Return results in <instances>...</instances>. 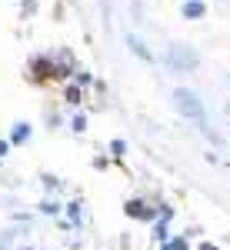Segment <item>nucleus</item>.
<instances>
[{"instance_id":"obj_7","label":"nucleus","mask_w":230,"mask_h":250,"mask_svg":"<svg viewBox=\"0 0 230 250\" xmlns=\"http://www.w3.org/2000/svg\"><path fill=\"white\" fill-rule=\"evenodd\" d=\"M60 207H63V204H57L54 197H47V200H40V207H37V210H40V213H47V217H57Z\"/></svg>"},{"instance_id":"obj_12","label":"nucleus","mask_w":230,"mask_h":250,"mask_svg":"<svg viewBox=\"0 0 230 250\" xmlns=\"http://www.w3.org/2000/svg\"><path fill=\"white\" fill-rule=\"evenodd\" d=\"M110 154H114V157H124V154H127V144H124V140H114V144H110Z\"/></svg>"},{"instance_id":"obj_14","label":"nucleus","mask_w":230,"mask_h":250,"mask_svg":"<svg viewBox=\"0 0 230 250\" xmlns=\"http://www.w3.org/2000/svg\"><path fill=\"white\" fill-rule=\"evenodd\" d=\"M130 47H134V50H137V54H140L144 60H150V54H147V47H144L140 40H134V37H130Z\"/></svg>"},{"instance_id":"obj_18","label":"nucleus","mask_w":230,"mask_h":250,"mask_svg":"<svg viewBox=\"0 0 230 250\" xmlns=\"http://www.w3.org/2000/svg\"><path fill=\"white\" fill-rule=\"evenodd\" d=\"M23 250H30V247H23Z\"/></svg>"},{"instance_id":"obj_13","label":"nucleus","mask_w":230,"mask_h":250,"mask_svg":"<svg viewBox=\"0 0 230 250\" xmlns=\"http://www.w3.org/2000/svg\"><path fill=\"white\" fill-rule=\"evenodd\" d=\"M40 180H43V187H47V190H57V187H60V180H57V177H50V173H43Z\"/></svg>"},{"instance_id":"obj_5","label":"nucleus","mask_w":230,"mask_h":250,"mask_svg":"<svg viewBox=\"0 0 230 250\" xmlns=\"http://www.w3.org/2000/svg\"><path fill=\"white\" fill-rule=\"evenodd\" d=\"M27 140H30V124H14L10 144H27Z\"/></svg>"},{"instance_id":"obj_16","label":"nucleus","mask_w":230,"mask_h":250,"mask_svg":"<svg viewBox=\"0 0 230 250\" xmlns=\"http://www.w3.org/2000/svg\"><path fill=\"white\" fill-rule=\"evenodd\" d=\"M200 250H220V247H217V244H210V240H204V244H200Z\"/></svg>"},{"instance_id":"obj_10","label":"nucleus","mask_w":230,"mask_h":250,"mask_svg":"<svg viewBox=\"0 0 230 250\" xmlns=\"http://www.w3.org/2000/svg\"><path fill=\"white\" fill-rule=\"evenodd\" d=\"M70 127H74L77 134H84V130H87V117H84V114H77L74 120H70Z\"/></svg>"},{"instance_id":"obj_3","label":"nucleus","mask_w":230,"mask_h":250,"mask_svg":"<svg viewBox=\"0 0 230 250\" xmlns=\"http://www.w3.org/2000/svg\"><path fill=\"white\" fill-rule=\"evenodd\" d=\"M124 213L134 217V220H157V217H160V210H157V207H147L144 200H127Z\"/></svg>"},{"instance_id":"obj_4","label":"nucleus","mask_w":230,"mask_h":250,"mask_svg":"<svg viewBox=\"0 0 230 250\" xmlns=\"http://www.w3.org/2000/svg\"><path fill=\"white\" fill-rule=\"evenodd\" d=\"M204 14H207V7H204L200 0H187V3H184V17L187 20H197V17H204Z\"/></svg>"},{"instance_id":"obj_15","label":"nucleus","mask_w":230,"mask_h":250,"mask_svg":"<svg viewBox=\"0 0 230 250\" xmlns=\"http://www.w3.org/2000/svg\"><path fill=\"white\" fill-rule=\"evenodd\" d=\"M67 100H70V104H80V90L70 87V90H67Z\"/></svg>"},{"instance_id":"obj_6","label":"nucleus","mask_w":230,"mask_h":250,"mask_svg":"<svg viewBox=\"0 0 230 250\" xmlns=\"http://www.w3.org/2000/svg\"><path fill=\"white\" fill-rule=\"evenodd\" d=\"M80 217H84V207H80V200H70V204H67V220H70L74 227H80Z\"/></svg>"},{"instance_id":"obj_2","label":"nucleus","mask_w":230,"mask_h":250,"mask_svg":"<svg viewBox=\"0 0 230 250\" xmlns=\"http://www.w3.org/2000/svg\"><path fill=\"white\" fill-rule=\"evenodd\" d=\"M170 63L177 70H193V67L200 63V57H197V50H190L187 43H173L170 47Z\"/></svg>"},{"instance_id":"obj_17","label":"nucleus","mask_w":230,"mask_h":250,"mask_svg":"<svg viewBox=\"0 0 230 250\" xmlns=\"http://www.w3.org/2000/svg\"><path fill=\"white\" fill-rule=\"evenodd\" d=\"M7 150H10V140H0V157L7 154Z\"/></svg>"},{"instance_id":"obj_1","label":"nucleus","mask_w":230,"mask_h":250,"mask_svg":"<svg viewBox=\"0 0 230 250\" xmlns=\"http://www.w3.org/2000/svg\"><path fill=\"white\" fill-rule=\"evenodd\" d=\"M173 104H177V110L187 117V120H193V124H204V104L197 100V94H193V90H187V87L173 90Z\"/></svg>"},{"instance_id":"obj_9","label":"nucleus","mask_w":230,"mask_h":250,"mask_svg":"<svg viewBox=\"0 0 230 250\" xmlns=\"http://www.w3.org/2000/svg\"><path fill=\"white\" fill-rule=\"evenodd\" d=\"M153 240H157V244H167V240H170V233H167V224H164V220L153 224Z\"/></svg>"},{"instance_id":"obj_8","label":"nucleus","mask_w":230,"mask_h":250,"mask_svg":"<svg viewBox=\"0 0 230 250\" xmlns=\"http://www.w3.org/2000/svg\"><path fill=\"white\" fill-rule=\"evenodd\" d=\"M160 250H190V240L187 237H173L167 244H160Z\"/></svg>"},{"instance_id":"obj_11","label":"nucleus","mask_w":230,"mask_h":250,"mask_svg":"<svg viewBox=\"0 0 230 250\" xmlns=\"http://www.w3.org/2000/svg\"><path fill=\"white\" fill-rule=\"evenodd\" d=\"M14 237H17L14 230H3V233H0V250H7V247H10V244H14Z\"/></svg>"}]
</instances>
